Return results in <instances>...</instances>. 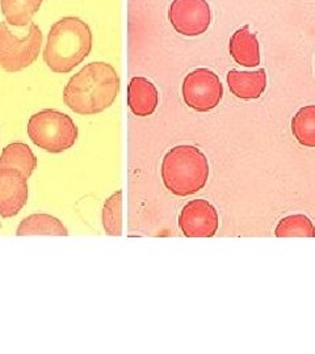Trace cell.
<instances>
[{"mask_svg":"<svg viewBox=\"0 0 315 354\" xmlns=\"http://www.w3.org/2000/svg\"><path fill=\"white\" fill-rule=\"evenodd\" d=\"M44 0H0L1 13L12 26H26L32 23Z\"/></svg>","mask_w":315,"mask_h":354,"instance_id":"cell-15","label":"cell"},{"mask_svg":"<svg viewBox=\"0 0 315 354\" xmlns=\"http://www.w3.org/2000/svg\"><path fill=\"white\" fill-rule=\"evenodd\" d=\"M219 226L215 206L206 200H193L179 215V227L187 238H213Z\"/></svg>","mask_w":315,"mask_h":354,"instance_id":"cell-8","label":"cell"},{"mask_svg":"<svg viewBox=\"0 0 315 354\" xmlns=\"http://www.w3.org/2000/svg\"><path fill=\"white\" fill-rule=\"evenodd\" d=\"M121 88V80L112 64L93 62L73 76L63 89V102L82 115H93L108 109Z\"/></svg>","mask_w":315,"mask_h":354,"instance_id":"cell-1","label":"cell"},{"mask_svg":"<svg viewBox=\"0 0 315 354\" xmlns=\"http://www.w3.org/2000/svg\"><path fill=\"white\" fill-rule=\"evenodd\" d=\"M17 236L26 235H57V236H67L69 231L63 226L62 222L49 214H32L26 216L24 221L19 225Z\"/></svg>","mask_w":315,"mask_h":354,"instance_id":"cell-14","label":"cell"},{"mask_svg":"<svg viewBox=\"0 0 315 354\" xmlns=\"http://www.w3.org/2000/svg\"><path fill=\"white\" fill-rule=\"evenodd\" d=\"M168 19L177 33L187 37L204 35L212 23V10L206 0H174Z\"/></svg>","mask_w":315,"mask_h":354,"instance_id":"cell-7","label":"cell"},{"mask_svg":"<svg viewBox=\"0 0 315 354\" xmlns=\"http://www.w3.org/2000/svg\"><path fill=\"white\" fill-rule=\"evenodd\" d=\"M224 86L218 75L209 68H196L183 82V99L197 112H210L219 105Z\"/></svg>","mask_w":315,"mask_h":354,"instance_id":"cell-6","label":"cell"},{"mask_svg":"<svg viewBox=\"0 0 315 354\" xmlns=\"http://www.w3.org/2000/svg\"><path fill=\"white\" fill-rule=\"evenodd\" d=\"M37 167V158L32 149L21 142H13L4 147L0 156V168H13L20 171L26 178L33 175Z\"/></svg>","mask_w":315,"mask_h":354,"instance_id":"cell-13","label":"cell"},{"mask_svg":"<svg viewBox=\"0 0 315 354\" xmlns=\"http://www.w3.org/2000/svg\"><path fill=\"white\" fill-rule=\"evenodd\" d=\"M42 32L30 23L21 36L13 32L8 23H0V67L7 73H19L35 64L41 53Z\"/></svg>","mask_w":315,"mask_h":354,"instance_id":"cell-5","label":"cell"},{"mask_svg":"<svg viewBox=\"0 0 315 354\" xmlns=\"http://www.w3.org/2000/svg\"><path fill=\"white\" fill-rule=\"evenodd\" d=\"M228 49L233 59L240 66L252 68L260 64V45L249 26H243L234 32L230 38Z\"/></svg>","mask_w":315,"mask_h":354,"instance_id":"cell-12","label":"cell"},{"mask_svg":"<svg viewBox=\"0 0 315 354\" xmlns=\"http://www.w3.org/2000/svg\"><path fill=\"white\" fill-rule=\"evenodd\" d=\"M92 32L79 17H63L51 28L44 61L55 74H67L82 64L92 50Z\"/></svg>","mask_w":315,"mask_h":354,"instance_id":"cell-2","label":"cell"},{"mask_svg":"<svg viewBox=\"0 0 315 354\" xmlns=\"http://www.w3.org/2000/svg\"><path fill=\"white\" fill-rule=\"evenodd\" d=\"M275 235L278 238H315L314 223L306 215H289L278 222Z\"/></svg>","mask_w":315,"mask_h":354,"instance_id":"cell-17","label":"cell"},{"mask_svg":"<svg viewBox=\"0 0 315 354\" xmlns=\"http://www.w3.org/2000/svg\"><path fill=\"white\" fill-rule=\"evenodd\" d=\"M28 136L39 149L60 153L74 147L78 127L70 115L54 109H45L29 118Z\"/></svg>","mask_w":315,"mask_h":354,"instance_id":"cell-4","label":"cell"},{"mask_svg":"<svg viewBox=\"0 0 315 354\" xmlns=\"http://www.w3.org/2000/svg\"><path fill=\"white\" fill-rule=\"evenodd\" d=\"M28 178L13 168H0V216L19 214L28 201Z\"/></svg>","mask_w":315,"mask_h":354,"instance_id":"cell-9","label":"cell"},{"mask_svg":"<svg viewBox=\"0 0 315 354\" xmlns=\"http://www.w3.org/2000/svg\"><path fill=\"white\" fill-rule=\"evenodd\" d=\"M227 86L235 97L242 100H255L264 93L267 74L263 68L252 73L231 70L227 74Z\"/></svg>","mask_w":315,"mask_h":354,"instance_id":"cell-11","label":"cell"},{"mask_svg":"<svg viewBox=\"0 0 315 354\" xmlns=\"http://www.w3.org/2000/svg\"><path fill=\"white\" fill-rule=\"evenodd\" d=\"M102 227L111 236L123 234V190H117L104 205Z\"/></svg>","mask_w":315,"mask_h":354,"instance_id":"cell-18","label":"cell"},{"mask_svg":"<svg viewBox=\"0 0 315 354\" xmlns=\"http://www.w3.org/2000/svg\"><path fill=\"white\" fill-rule=\"evenodd\" d=\"M209 162L205 153L189 145L172 147L164 155L162 180L164 187L179 197L192 196L206 185Z\"/></svg>","mask_w":315,"mask_h":354,"instance_id":"cell-3","label":"cell"},{"mask_svg":"<svg viewBox=\"0 0 315 354\" xmlns=\"http://www.w3.org/2000/svg\"><path fill=\"white\" fill-rule=\"evenodd\" d=\"M159 102L158 89L149 79L136 76L127 86V105L138 117L152 115Z\"/></svg>","mask_w":315,"mask_h":354,"instance_id":"cell-10","label":"cell"},{"mask_svg":"<svg viewBox=\"0 0 315 354\" xmlns=\"http://www.w3.org/2000/svg\"><path fill=\"white\" fill-rule=\"evenodd\" d=\"M291 133L300 145L315 149V105H306L291 118Z\"/></svg>","mask_w":315,"mask_h":354,"instance_id":"cell-16","label":"cell"}]
</instances>
